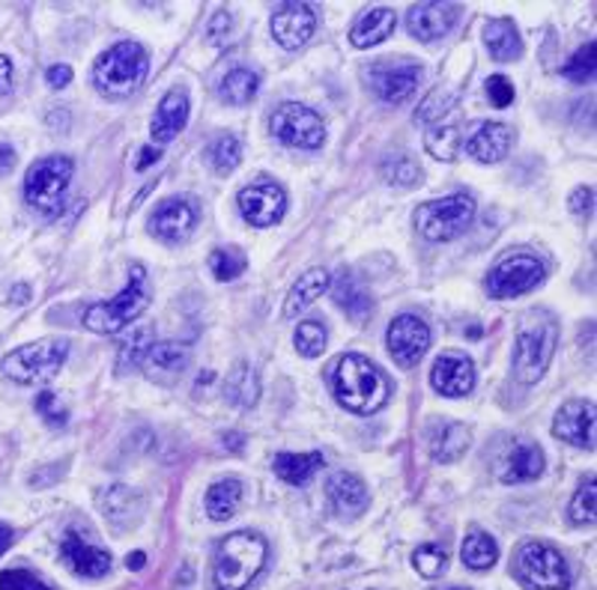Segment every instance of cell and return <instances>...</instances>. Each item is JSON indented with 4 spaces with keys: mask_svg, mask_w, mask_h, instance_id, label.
<instances>
[{
    "mask_svg": "<svg viewBox=\"0 0 597 590\" xmlns=\"http://www.w3.org/2000/svg\"><path fill=\"white\" fill-rule=\"evenodd\" d=\"M335 400L352 415H373L388 402L392 385L385 373L364 355H343L331 373Z\"/></svg>",
    "mask_w": 597,
    "mask_h": 590,
    "instance_id": "6da1fadb",
    "label": "cell"
},
{
    "mask_svg": "<svg viewBox=\"0 0 597 590\" xmlns=\"http://www.w3.org/2000/svg\"><path fill=\"white\" fill-rule=\"evenodd\" d=\"M267 540L255 531H236L215 548L213 581L218 590H246L267 564Z\"/></svg>",
    "mask_w": 597,
    "mask_h": 590,
    "instance_id": "7a4b0ae2",
    "label": "cell"
},
{
    "mask_svg": "<svg viewBox=\"0 0 597 590\" xmlns=\"http://www.w3.org/2000/svg\"><path fill=\"white\" fill-rule=\"evenodd\" d=\"M559 347V326L544 310H532L520 322L517 340H514V376L522 385H534L544 379L547 367Z\"/></svg>",
    "mask_w": 597,
    "mask_h": 590,
    "instance_id": "3957f363",
    "label": "cell"
},
{
    "mask_svg": "<svg viewBox=\"0 0 597 590\" xmlns=\"http://www.w3.org/2000/svg\"><path fill=\"white\" fill-rule=\"evenodd\" d=\"M147 305H149L147 269L140 263H135L132 265V272H128L126 290H123L117 298H111V302H99V305L87 307L81 322H85L90 331H97V334H117V331H126V328L147 310Z\"/></svg>",
    "mask_w": 597,
    "mask_h": 590,
    "instance_id": "277c9868",
    "label": "cell"
},
{
    "mask_svg": "<svg viewBox=\"0 0 597 590\" xmlns=\"http://www.w3.org/2000/svg\"><path fill=\"white\" fill-rule=\"evenodd\" d=\"M149 57L144 45L120 43L108 48L93 66V84L108 99H128L147 78Z\"/></svg>",
    "mask_w": 597,
    "mask_h": 590,
    "instance_id": "5b68a950",
    "label": "cell"
},
{
    "mask_svg": "<svg viewBox=\"0 0 597 590\" xmlns=\"http://www.w3.org/2000/svg\"><path fill=\"white\" fill-rule=\"evenodd\" d=\"M69 355V340L64 338H43L12 349L3 359V373L7 379L19 385H36V382H52Z\"/></svg>",
    "mask_w": 597,
    "mask_h": 590,
    "instance_id": "8992f818",
    "label": "cell"
},
{
    "mask_svg": "<svg viewBox=\"0 0 597 590\" xmlns=\"http://www.w3.org/2000/svg\"><path fill=\"white\" fill-rule=\"evenodd\" d=\"M475 212H478L475 197L466 191L442 197V201L421 203L416 209V230L427 242H451L470 230Z\"/></svg>",
    "mask_w": 597,
    "mask_h": 590,
    "instance_id": "52a82bcc",
    "label": "cell"
},
{
    "mask_svg": "<svg viewBox=\"0 0 597 590\" xmlns=\"http://www.w3.org/2000/svg\"><path fill=\"white\" fill-rule=\"evenodd\" d=\"M75 177L72 159L66 156H48L40 159L24 177V201L43 215H57L64 206L66 189Z\"/></svg>",
    "mask_w": 597,
    "mask_h": 590,
    "instance_id": "ba28073f",
    "label": "cell"
},
{
    "mask_svg": "<svg viewBox=\"0 0 597 590\" xmlns=\"http://www.w3.org/2000/svg\"><path fill=\"white\" fill-rule=\"evenodd\" d=\"M514 572L526 590H571V569L550 543H526L514 558Z\"/></svg>",
    "mask_w": 597,
    "mask_h": 590,
    "instance_id": "9c48e42d",
    "label": "cell"
},
{
    "mask_svg": "<svg viewBox=\"0 0 597 590\" xmlns=\"http://www.w3.org/2000/svg\"><path fill=\"white\" fill-rule=\"evenodd\" d=\"M544 263L534 253H508L487 274V293L493 298H517V295L532 293L534 286L544 281Z\"/></svg>",
    "mask_w": 597,
    "mask_h": 590,
    "instance_id": "30bf717a",
    "label": "cell"
},
{
    "mask_svg": "<svg viewBox=\"0 0 597 590\" xmlns=\"http://www.w3.org/2000/svg\"><path fill=\"white\" fill-rule=\"evenodd\" d=\"M269 128L288 147L320 149L326 144V123H323V116L317 111H311V107L298 105V102H284V105L278 107L275 114H272Z\"/></svg>",
    "mask_w": 597,
    "mask_h": 590,
    "instance_id": "8fae6325",
    "label": "cell"
},
{
    "mask_svg": "<svg viewBox=\"0 0 597 590\" xmlns=\"http://www.w3.org/2000/svg\"><path fill=\"white\" fill-rule=\"evenodd\" d=\"M368 84L371 93L385 105H404L421 84V66L401 60V64H373L368 66Z\"/></svg>",
    "mask_w": 597,
    "mask_h": 590,
    "instance_id": "7c38bea8",
    "label": "cell"
},
{
    "mask_svg": "<svg viewBox=\"0 0 597 590\" xmlns=\"http://www.w3.org/2000/svg\"><path fill=\"white\" fill-rule=\"evenodd\" d=\"M430 328H427L425 319L413 317V314H404L397 317L392 326H388V338H385V347L392 352L397 367H416L418 361L425 359L427 349H430Z\"/></svg>",
    "mask_w": 597,
    "mask_h": 590,
    "instance_id": "4fadbf2b",
    "label": "cell"
},
{
    "mask_svg": "<svg viewBox=\"0 0 597 590\" xmlns=\"http://www.w3.org/2000/svg\"><path fill=\"white\" fill-rule=\"evenodd\" d=\"M239 212L251 227H272L288 212V194L275 182H257L239 191Z\"/></svg>",
    "mask_w": 597,
    "mask_h": 590,
    "instance_id": "5bb4252c",
    "label": "cell"
},
{
    "mask_svg": "<svg viewBox=\"0 0 597 590\" xmlns=\"http://www.w3.org/2000/svg\"><path fill=\"white\" fill-rule=\"evenodd\" d=\"M595 402L592 400H571L555 411L553 435L562 442L574 444L579 451L595 447Z\"/></svg>",
    "mask_w": 597,
    "mask_h": 590,
    "instance_id": "9a60e30c",
    "label": "cell"
},
{
    "mask_svg": "<svg viewBox=\"0 0 597 590\" xmlns=\"http://www.w3.org/2000/svg\"><path fill=\"white\" fill-rule=\"evenodd\" d=\"M460 19L458 3H416L409 7L406 27L416 36L418 43H439L448 33L454 31Z\"/></svg>",
    "mask_w": 597,
    "mask_h": 590,
    "instance_id": "2e32d148",
    "label": "cell"
},
{
    "mask_svg": "<svg viewBox=\"0 0 597 590\" xmlns=\"http://www.w3.org/2000/svg\"><path fill=\"white\" fill-rule=\"evenodd\" d=\"M314 31H317V15H314L311 3H284L272 19V36L288 52L308 45Z\"/></svg>",
    "mask_w": 597,
    "mask_h": 590,
    "instance_id": "e0dca14e",
    "label": "cell"
},
{
    "mask_svg": "<svg viewBox=\"0 0 597 590\" xmlns=\"http://www.w3.org/2000/svg\"><path fill=\"white\" fill-rule=\"evenodd\" d=\"M430 385L442 397H466L475 388V364L460 352H446L430 370Z\"/></svg>",
    "mask_w": 597,
    "mask_h": 590,
    "instance_id": "ac0fdd59",
    "label": "cell"
},
{
    "mask_svg": "<svg viewBox=\"0 0 597 590\" xmlns=\"http://www.w3.org/2000/svg\"><path fill=\"white\" fill-rule=\"evenodd\" d=\"M60 558H64L66 567L85 579H102L111 572V555L105 548L87 543L78 531H66L64 543H60Z\"/></svg>",
    "mask_w": 597,
    "mask_h": 590,
    "instance_id": "d6986e66",
    "label": "cell"
},
{
    "mask_svg": "<svg viewBox=\"0 0 597 590\" xmlns=\"http://www.w3.org/2000/svg\"><path fill=\"white\" fill-rule=\"evenodd\" d=\"M192 361V349L185 343H173V340H165V343H153L147 349V355L140 361V367L147 373L149 379L159 382V385H173L180 379L185 367Z\"/></svg>",
    "mask_w": 597,
    "mask_h": 590,
    "instance_id": "ffe728a7",
    "label": "cell"
},
{
    "mask_svg": "<svg viewBox=\"0 0 597 590\" xmlns=\"http://www.w3.org/2000/svg\"><path fill=\"white\" fill-rule=\"evenodd\" d=\"M194 224H198L194 203L185 201V197H171V201H165L159 209L153 212L149 232H156L165 242H180V239H185L194 230Z\"/></svg>",
    "mask_w": 597,
    "mask_h": 590,
    "instance_id": "44dd1931",
    "label": "cell"
},
{
    "mask_svg": "<svg viewBox=\"0 0 597 590\" xmlns=\"http://www.w3.org/2000/svg\"><path fill=\"white\" fill-rule=\"evenodd\" d=\"M326 492H329V501L335 507V513L341 519H359L371 504V492L359 475H347V472H338V475L329 477L326 484Z\"/></svg>",
    "mask_w": 597,
    "mask_h": 590,
    "instance_id": "7402d4cb",
    "label": "cell"
},
{
    "mask_svg": "<svg viewBox=\"0 0 597 590\" xmlns=\"http://www.w3.org/2000/svg\"><path fill=\"white\" fill-rule=\"evenodd\" d=\"M470 444L472 432L458 421L430 423V430H427V451L442 465L458 463L460 456L470 451Z\"/></svg>",
    "mask_w": 597,
    "mask_h": 590,
    "instance_id": "603a6c76",
    "label": "cell"
},
{
    "mask_svg": "<svg viewBox=\"0 0 597 590\" xmlns=\"http://www.w3.org/2000/svg\"><path fill=\"white\" fill-rule=\"evenodd\" d=\"M185 123H189V95L182 93V90H171V93H165V99L156 107L149 137L156 144H171L173 137L185 128Z\"/></svg>",
    "mask_w": 597,
    "mask_h": 590,
    "instance_id": "cb8c5ba5",
    "label": "cell"
},
{
    "mask_svg": "<svg viewBox=\"0 0 597 590\" xmlns=\"http://www.w3.org/2000/svg\"><path fill=\"white\" fill-rule=\"evenodd\" d=\"M514 132L502 123H481L466 140V152L481 164H496L511 152Z\"/></svg>",
    "mask_w": 597,
    "mask_h": 590,
    "instance_id": "d4e9b609",
    "label": "cell"
},
{
    "mask_svg": "<svg viewBox=\"0 0 597 590\" xmlns=\"http://www.w3.org/2000/svg\"><path fill=\"white\" fill-rule=\"evenodd\" d=\"M502 480L505 484H532L544 475V454L532 442H514V447L505 454L502 463Z\"/></svg>",
    "mask_w": 597,
    "mask_h": 590,
    "instance_id": "484cf974",
    "label": "cell"
},
{
    "mask_svg": "<svg viewBox=\"0 0 597 590\" xmlns=\"http://www.w3.org/2000/svg\"><path fill=\"white\" fill-rule=\"evenodd\" d=\"M395 12L388 10V7H373V10L362 12L359 15V22L352 24L350 31V43L356 48H371V45L385 43L392 33H395Z\"/></svg>",
    "mask_w": 597,
    "mask_h": 590,
    "instance_id": "4316f807",
    "label": "cell"
},
{
    "mask_svg": "<svg viewBox=\"0 0 597 590\" xmlns=\"http://www.w3.org/2000/svg\"><path fill=\"white\" fill-rule=\"evenodd\" d=\"M331 284V274L326 269H308V272L298 277L293 290L288 293L284 302V319H296L302 310H308L317 298H320Z\"/></svg>",
    "mask_w": 597,
    "mask_h": 590,
    "instance_id": "83f0119b",
    "label": "cell"
},
{
    "mask_svg": "<svg viewBox=\"0 0 597 590\" xmlns=\"http://www.w3.org/2000/svg\"><path fill=\"white\" fill-rule=\"evenodd\" d=\"M331 298L338 302V307L347 310V317L352 319H368L373 310L371 293L364 290L362 281H356V274L341 272L331 281Z\"/></svg>",
    "mask_w": 597,
    "mask_h": 590,
    "instance_id": "f1b7e54d",
    "label": "cell"
},
{
    "mask_svg": "<svg viewBox=\"0 0 597 590\" xmlns=\"http://www.w3.org/2000/svg\"><path fill=\"white\" fill-rule=\"evenodd\" d=\"M484 45H487L493 60H499V64H511L522 54L520 33H517L511 19H493V22L484 24Z\"/></svg>",
    "mask_w": 597,
    "mask_h": 590,
    "instance_id": "f546056e",
    "label": "cell"
},
{
    "mask_svg": "<svg viewBox=\"0 0 597 590\" xmlns=\"http://www.w3.org/2000/svg\"><path fill=\"white\" fill-rule=\"evenodd\" d=\"M323 465H326V456L320 451H311V454H290V451H284V454L275 456L272 468H275V475L284 484L308 486L311 477L317 475Z\"/></svg>",
    "mask_w": 597,
    "mask_h": 590,
    "instance_id": "4dcf8cb0",
    "label": "cell"
},
{
    "mask_svg": "<svg viewBox=\"0 0 597 590\" xmlns=\"http://www.w3.org/2000/svg\"><path fill=\"white\" fill-rule=\"evenodd\" d=\"M99 507H102V513L117 527L135 525L140 513H144V501L128 486H111L105 496H102V501H99Z\"/></svg>",
    "mask_w": 597,
    "mask_h": 590,
    "instance_id": "1f68e13d",
    "label": "cell"
},
{
    "mask_svg": "<svg viewBox=\"0 0 597 590\" xmlns=\"http://www.w3.org/2000/svg\"><path fill=\"white\" fill-rule=\"evenodd\" d=\"M243 496H246L243 484L236 477H224V480L206 489V513H210L213 522H227V519L236 517V510L243 504Z\"/></svg>",
    "mask_w": 597,
    "mask_h": 590,
    "instance_id": "d6a6232c",
    "label": "cell"
},
{
    "mask_svg": "<svg viewBox=\"0 0 597 590\" xmlns=\"http://www.w3.org/2000/svg\"><path fill=\"white\" fill-rule=\"evenodd\" d=\"M257 87H260V78H257L255 69L236 66V69H230L222 78L218 95H222V102H227V105H248L257 95Z\"/></svg>",
    "mask_w": 597,
    "mask_h": 590,
    "instance_id": "836d02e7",
    "label": "cell"
},
{
    "mask_svg": "<svg viewBox=\"0 0 597 590\" xmlns=\"http://www.w3.org/2000/svg\"><path fill=\"white\" fill-rule=\"evenodd\" d=\"M224 394L227 400L243 406V409H251L257 400H260V379L257 373L248 364H236L227 376V385H224Z\"/></svg>",
    "mask_w": 597,
    "mask_h": 590,
    "instance_id": "e575fe53",
    "label": "cell"
},
{
    "mask_svg": "<svg viewBox=\"0 0 597 590\" xmlns=\"http://www.w3.org/2000/svg\"><path fill=\"white\" fill-rule=\"evenodd\" d=\"M460 558L470 569H491L496 560H499V546H496V540L491 534H484V531H472L470 537L463 540V548H460Z\"/></svg>",
    "mask_w": 597,
    "mask_h": 590,
    "instance_id": "d590c367",
    "label": "cell"
},
{
    "mask_svg": "<svg viewBox=\"0 0 597 590\" xmlns=\"http://www.w3.org/2000/svg\"><path fill=\"white\" fill-rule=\"evenodd\" d=\"M425 149L437 161H454L463 149V132L460 126H437L425 137Z\"/></svg>",
    "mask_w": 597,
    "mask_h": 590,
    "instance_id": "8d00e7d4",
    "label": "cell"
},
{
    "mask_svg": "<svg viewBox=\"0 0 597 590\" xmlns=\"http://www.w3.org/2000/svg\"><path fill=\"white\" fill-rule=\"evenodd\" d=\"M248 269L246 253L239 248H218L210 253V272L215 281H236Z\"/></svg>",
    "mask_w": 597,
    "mask_h": 590,
    "instance_id": "74e56055",
    "label": "cell"
},
{
    "mask_svg": "<svg viewBox=\"0 0 597 590\" xmlns=\"http://www.w3.org/2000/svg\"><path fill=\"white\" fill-rule=\"evenodd\" d=\"M413 567L421 579H439L448 569V552L439 543H425L413 552Z\"/></svg>",
    "mask_w": 597,
    "mask_h": 590,
    "instance_id": "f35d334b",
    "label": "cell"
},
{
    "mask_svg": "<svg viewBox=\"0 0 597 590\" xmlns=\"http://www.w3.org/2000/svg\"><path fill=\"white\" fill-rule=\"evenodd\" d=\"M239 159H243V144H239V137L236 135L215 137L213 147H210V161H213L215 173H222V177L234 173Z\"/></svg>",
    "mask_w": 597,
    "mask_h": 590,
    "instance_id": "ab89813d",
    "label": "cell"
},
{
    "mask_svg": "<svg viewBox=\"0 0 597 590\" xmlns=\"http://www.w3.org/2000/svg\"><path fill=\"white\" fill-rule=\"evenodd\" d=\"M149 347H153L149 328H135V331H132V334L126 338V343L120 347L117 373H132V370H138Z\"/></svg>",
    "mask_w": 597,
    "mask_h": 590,
    "instance_id": "60d3db41",
    "label": "cell"
},
{
    "mask_svg": "<svg viewBox=\"0 0 597 590\" xmlns=\"http://www.w3.org/2000/svg\"><path fill=\"white\" fill-rule=\"evenodd\" d=\"M383 177L397 189H413L421 182V168H418L416 161L404 156V152H397V156H388L383 161Z\"/></svg>",
    "mask_w": 597,
    "mask_h": 590,
    "instance_id": "b9f144b4",
    "label": "cell"
},
{
    "mask_svg": "<svg viewBox=\"0 0 597 590\" xmlns=\"http://www.w3.org/2000/svg\"><path fill=\"white\" fill-rule=\"evenodd\" d=\"M293 343H296L298 355H305V359H317V355H323L326 343H329L326 326H323V322H314V319H308V322H298Z\"/></svg>",
    "mask_w": 597,
    "mask_h": 590,
    "instance_id": "7bdbcfd3",
    "label": "cell"
},
{
    "mask_svg": "<svg viewBox=\"0 0 597 590\" xmlns=\"http://www.w3.org/2000/svg\"><path fill=\"white\" fill-rule=\"evenodd\" d=\"M595 504H597V480L588 477L586 484L576 489V496L571 498V522L574 525H592L595 522Z\"/></svg>",
    "mask_w": 597,
    "mask_h": 590,
    "instance_id": "ee69618b",
    "label": "cell"
},
{
    "mask_svg": "<svg viewBox=\"0 0 597 590\" xmlns=\"http://www.w3.org/2000/svg\"><path fill=\"white\" fill-rule=\"evenodd\" d=\"M454 102H458V93H454V90H442V87H437V90L427 93L425 102L418 105L416 120L418 123H433L439 116H446L448 111L454 107Z\"/></svg>",
    "mask_w": 597,
    "mask_h": 590,
    "instance_id": "f6af8a7d",
    "label": "cell"
},
{
    "mask_svg": "<svg viewBox=\"0 0 597 590\" xmlns=\"http://www.w3.org/2000/svg\"><path fill=\"white\" fill-rule=\"evenodd\" d=\"M562 72H565L567 81H574V84H588V81L595 78V45L592 43L583 45V48L567 60Z\"/></svg>",
    "mask_w": 597,
    "mask_h": 590,
    "instance_id": "bcb514c9",
    "label": "cell"
},
{
    "mask_svg": "<svg viewBox=\"0 0 597 590\" xmlns=\"http://www.w3.org/2000/svg\"><path fill=\"white\" fill-rule=\"evenodd\" d=\"M0 590H54L52 585H45L40 576H33L31 569H3L0 572Z\"/></svg>",
    "mask_w": 597,
    "mask_h": 590,
    "instance_id": "7dc6e473",
    "label": "cell"
},
{
    "mask_svg": "<svg viewBox=\"0 0 597 590\" xmlns=\"http://www.w3.org/2000/svg\"><path fill=\"white\" fill-rule=\"evenodd\" d=\"M36 411H40V418H43L48 427H64L69 421V411L60 406V400L54 397L52 390H43L40 397H36Z\"/></svg>",
    "mask_w": 597,
    "mask_h": 590,
    "instance_id": "c3c4849f",
    "label": "cell"
},
{
    "mask_svg": "<svg viewBox=\"0 0 597 590\" xmlns=\"http://www.w3.org/2000/svg\"><path fill=\"white\" fill-rule=\"evenodd\" d=\"M484 87H487V99L493 107H508L514 102V84L505 75H491Z\"/></svg>",
    "mask_w": 597,
    "mask_h": 590,
    "instance_id": "681fc988",
    "label": "cell"
},
{
    "mask_svg": "<svg viewBox=\"0 0 597 590\" xmlns=\"http://www.w3.org/2000/svg\"><path fill=\"white\" fill-rule=\"evenodd\" d=\"M230 31H234V22H230V12L227 10H218L213 15V22H210V27H206V36L213 39L215 45H224L227 39H230Z\"/></svg>",
    "mask_w": 597,
    "mask_h": 590,
    "instance_id": "f907efd6",
    "label": "cell"
},
{
    "mask_svg": "<svg viewBox=\"0 0 597 590\" xmlns=\"http://www.w3.org/2000/svg\"><path fill=\"white\" fill-rule=\"evenodd\" d=\"M592 203H595V191L588 189H576L574 194H571V212L574 215H588L592 212Z\"/></svg>",
    "mask_w": 597,
    "mask_h": 590,
    "instance_id": "816d5d0a",
    "label": "cell"
},
{
    "mask_svg": "<svg viewBox=\"0 0 597 590\" xmlns=\"http://www.w3.org/2000/svg\"><path fill=\"white\" fill-rule=\"evenodd\" d=\"M45 81H48V87H52V90H64L66 84H72V69H69L66 64L52 66V69L45 72Z\"/></svg>",
    "mask_w": 597,
    "mask_h": 590,
    "instance_id": "f5cc1de1",
    "label": "cell"
},
{
    "mask_svg": "<svg viewBox=\"0 0 597 590\" xmlns=\"http://www.w3.org/2000/svg\"><path fill=\"white\" fill-rule=\"evenodd\" d=\"M10 87H12V64H10V57H3V54H0V95L10 93Z\"/></svg>",
    "mask_w": 597,
    "mask_h": 590,
    "instance_id": "db71d44e",
    "label": "cell"
},
{
    "mask_svg": "<svg viewBox=\"0 0 597 590\" xmlns=\"http://www.w3.org/2000/svg\"><path fill=\"white\" fill-rule=\"evenodd\" d=\"M161 159V149L156 147V144H149V147L140 149V156H138V170H147L149 164H156V161Z\"/></svg>",
    "mask_w": 597,
    "mask_h": 590,
    "instance_id": "11a10c76",
    "label": "cell"
},
{
    "mask_svg": "<svg viewBox=\"0 0 597 590\" xmlns=\"http://www.w3.org/2000/svg\"><path fill=\"white\" fill-rule=\"evenodd\" d=\"M15 168V149L10 144H0V177H7Z\"/></svg>",
    "mask_w": 597,
    "mask_h": 590,
    "instance_id": "9f6ffc18",
    "label": "cell"
},
{
    "mask_svg": "<svg viewBox=\"0 0 597 590\" xmlns=\"http://www.w3.org/2000/svg\"><path fill=\"white\" fill-rule=\"evenodd\" d=\"M12 537H15V534H12V527L0 522V555L12 546Z\"/></svg>",
    "mask_w": 597,
    "mask_h": 590,
    "instance_id": "6f0895ef",
    "label": "cell"
},
{
    "mask_svg": "<svg viewBox=\"0 0 597 590\" xmlns=\"http://www.w3.org/2000/svg\"><path fill=\"white\" fill-rule=\"evenodd\" d=\"M147 564V558H144V552H135V555H128L126 558V567L128 569H140Z\"/></svg>",
    "mask_w": 597,
    "mask_h": 590,
    "instance_id": "680465c9",
    "label": "cell"
},
{
    "mask_svg": "<svg viewBox=\"0 0 597 590\" xmlns=\"http://www.w3.org/2000/svg\"><path fill=\"white\" fill-rule=\"evenodd\" d=\"M448 590H470V588H448Z\"/></svg>",
    "mask_w": 597,
    "mask_h": 590,
    "instance_id": "91938a15",
    "label": "cell"
}]
</instances>
